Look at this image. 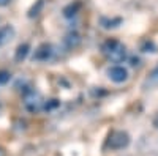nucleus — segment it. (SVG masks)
<instances>
[{
	"label": "nucleus",
	"mask_w": 158,
	"mask_h": 156,
	"mask_svg": "<svg viewBox=\"0 0 158 156\" xmlns=\"http://www.w3.org/2000/svg\"><path fill=\"white\" fill-rule=\"evenodd\" d=\"M24 104L30 112H38L44 107V101H43L41 95L38 92H35V90H29V92L24 95Z\"/></svg>",
	"instance_id": "nucleus-2"
},
{
	"label": "nucleus",
	"mask_w": 158,
	"mask_h": 156,
	"mask_svg": "<svg viewBox=\"0 0 158 156\" xmlns=\"http://www.w3.org/2000/svg\"><path fill=\"white\" fill-rule=\"evenodd\" d=\"M77 10H79V3L70 5V6H67V8L63 10V14H65V18H73V16H76Z\"/></svg>",
	"instance_id": "nucleus-10"
},
{
	"label": "nucleus",
	"mask_w": 158,
	"mask_h": 156,
	"mask_svg": "<svg viewBox=\"0 0 158 156\" xmlns=\"http://www.w3.org/2000/svg\"><path fill=\"white\" fill-rule=\"evenodd\" d=\"M130 144V136L125 133V131H115L109 136V140H108V145L112 148V150H120V148H125L127 145Z\"/></svg>",
	"instance_id": "nucleus-3"
},
{
	"label": "nucleus",
	"mask_w": 158,
	"mask_h": 156,
	"mask_svg": "<svg viewBox=\"0 0 158 156\" xmlns=\"http://www.w3.org/2000/svg\"><path fill=\"white\" fill-rule=\"evenodd\" d=\"M43 5H44V0H36V3L29 10V18H35V16H38L40 13H41V10H43Z\"/></svg>",
	"instance_id": "nucleus-9"
},
{
	"label": "nucleus",
	"mask_w": 158,
	"mask_h": 156,
	"mask_svg": "<svg viewBox=\"0 0 158 156\" xmlns=\"http://www.w3.org/2000/svg\"><path fill=\"white\" fill-rule=\"evenodd\" d=\"M10 79H11V74L5 70H0V85H5Z\"/></svg>",
	"instance_id": "nucleus-11"
},
{
	"label": "nucleus",
	"mask_w": 158,
	"mask_h": 156,
	"mask_svg": "<svg viewBox=\"0 0 158 156\" xmlns=\"http://www.w3.org/2000/svg\"><path fill=\"white\" fill-rule=\"evenodd\" d=\"M79 43H81V36H79V33H76V32H70L67 36H65V44H67L68 49L77 47Z\"/></svg>",
	"instance_id": "nucleus-8"
},
{
	"label": "nucleus",
	"mask_w": 158,
	"mask_h": 156,
	"mask_svg": "<svg viewBox=\"0 0 158 156\" xmlns=\"http://www.w3.org/2000/svg\"><path fill=\"white\" fill-rule=\"evenodd\" d=\"M29 52H30V44H29V43L19 44L18 49H16V54H15V60H16V62L25 60V58H27V55H29Z\"/></svg>",
	"instance_id": "nucleus-7"
},
{
	"label": "nucleus",
	"mask_w": 158,
	"mask_h": 156,
	"mask_svg": "<svg viewBox=\"0 0 158 156\" xmlns=\"http://www.w3.org/2000/svg\"><path fill=\"white\" fill-rule=\"evenodd\" d=\"M156 126H158V118H156Z\"/></svg>",
	"instance_id": "nucleus-13"
},
{
	"label": "nucleus",
	"mask_w": 158,
	"mask_h": 156,
	"mask_svg": "<svg viewBox=\"0 0 158 156\" xmlns=\"http://www.w3.org/2000/svg\"><path fill=\"white\" fill-rule=\"evenodd\" d=\"M52 54H54L52 46L48 44V43H43V44H40V46L36 47L33 58H35V60H40V62H48V60L52 57Z\"/></svg>",
	"instance_id": "nucleus-5"
},
{
	"label": "nucleus",
	"mask_w": 158,
	"mask_h": 156,
	"mask_svg": "<svg viewBox=\"0 0 158 156\" xmlns=\"http://www.w3.org/2000/svg\"><path fill=\"white\" fill-rule=\"evenodd\" d=\"M128 70L127 68H123V66H120V65H115V66H111L109 70H108V77L112 81V82H115V84H123V82H127L128 81Z\"/></svg>",
	"instance_id": "nucleus-4"
},
{
	"label": "nucleus",
	"mask_w": 158,
	"mask_h": 156,
	"mask_svg": "<svg viewBox=\"0 0 158 156\" xmlns=\"http://www.w3.org/2000/svg\"><path fill=\"white\" fill-rule=\"evenodd\" d=\"M15 36H16V30L13 25H3V27H0V46L8 44Z\"/></svg>",
	"instance_id": "nucleus-6"
},
{
	"label": "nucleus",
	"mask_w": 158,
	"mask_h": 156,
	"mask_svg": "<svg viewBox=\"0 0 158 156\" xmlns=\"http://www.w3.org/2000/svg\"><path fill=\"white\" fill-rule=\"evenodd\" d=\"M103 52L111 62L120 63L127 58V47L117 40H109L103 44Z\"/></svg>",
	"instance_id": "nucleus-1"
},
{
	"label": "nucleus",
	"mask_w": 158,
	"mask_h": 156,
	"mask_svg": "<svg viewBox=\"0 0 158 156\" xmlns=\"http://www.w3.org/2000/svg\"><path fill=\"white\" fill-rule=\"evenodd\" d=\"M10 2L11 0H0V6H6V5H10Z\"/></svg>",
	"instance_id": "nucleus-12"
}]
</instances>
